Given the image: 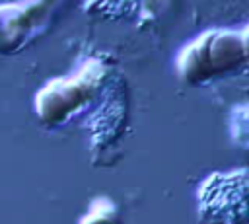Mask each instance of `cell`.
<instances>
[{
    "mask_svg": "<svg viewBox=\"0 0 249 224\" xmlns=\"http://www.w3.org/2000/svg\"><path fill=\"white\" fill-rule=\"evenodd\" d=\"M245 31L212 29L181 49L177 55V72L185 82L200 84L239 70L245 64Z\"/></svg>",
    "mask_w": 249,
    "mask_h": 224,
    "instance_id": "6da1fadb",
    "label": "cell"
},
{
    "mask_svg": "<svg viewBox=\"0 0 249 224\" xmlns=\"http://www.w3.org/2000/svg\"><path fill=\"white\" fill-rule=\"evenodd\" d=\"M105 66L99 60H88L78 74L56 78L35 95V111L43 123H62L86 107L103 86Z\"/></svg>",
    "mask_w": 249,
    "mask_h": 224,
    "instance_id": "7a4b0ae2",
    "label": "cell"
},
{
    "mask_svg": "<svg viewBox=\"0 0 249 224\" xmlns=\"http://www.w3.org/2000/svg\"><path fill=\"white\" fill-rule=\"evenodd\" d=\"M245 169L230 173H214L200 187V212L218 218L220 222L239 214H245Z\"/></svg>",
    "mask_w": 249,
    "mask_h": 224,
    "instance_id": "3957f363",
    "label": "cell"
},
{
    "mask_svg": "<svg viewBox=\"0 0 249 224\" xmlns=\"http://www.w3.org/2000/svg\"><path fill=\"white\" fill-rule=\"evenodd\" d=\"M47 2L27 0L21 4L0 6V53H12L33 37L47 14Z\"/></svg>",
    "mask_w": 249,
    "mask_h": 224,
    "instance_id": "277c9868",
    "label": "cell"
}]
</instances>
